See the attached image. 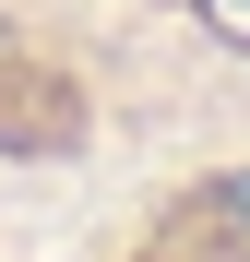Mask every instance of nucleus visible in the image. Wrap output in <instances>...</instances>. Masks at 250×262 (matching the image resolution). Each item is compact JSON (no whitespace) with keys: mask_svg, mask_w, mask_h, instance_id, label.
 Listing matches in <instances>:
<instances>
[{"mask_svg":"<svg viewBox=\"0 0 250 262\" xmlns=\"http://www.w3.org/2000/svg\"><path fill=\"white\" fill-rule=\"evenodd\" d=\"M226 214H250V179H226Z\"/></svg>","mask_w":250,"mask_h":262,"instance_id":"f257e3e1","label":"nucleus"}]
</instances>
